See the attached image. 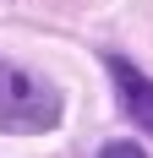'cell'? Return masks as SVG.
Wrapping results in <instances>:
<instances>
[{
  "instance_id": "6da1fadb",
  "label": "cell",
  "mask_w": 153,
  "mask_h": 158,
  "mask_svg": "<svg viewBox=\"0 0 153 158\" xmlns=\"http://www.w3.org/2000/svg\"><path fill=\"white\" fill-rule=\"evenodd\" d=\"M55 126H60V93L44 77L0 60V131L38 136V131H55Z\"/></svg>"
},
{
  "instance_id": "3957f363",
  "label": "cell",
  "mask_w": 153,
  "mask_h": 158,
  "mask_svg": "<svg viewBox=\"0 0 153 158\" xmlns=\"http://www.w3.org/2000/svg\"><path fill=\"white\" fill-rule=\"evenodd\" d=\"M98 158H148V153H142L137 142H109V147H104Z\"/></svg>"
},
{
  "instance_id": "7a4b0ae2",
  "label": "cell",
  "mask_w": 153,
  "mask_h": 158,
  "mask_svg": "<svg viewBox=\"0 0 153 158\" xmlns=\"http://www.w3.org/2000/svg\"><path fill=\"white\" fill-rule=\"evenodd\" d=\"M109 71H115V82H120V104H126V114H131V120L153 136V82L142 77V71H131L126 60H109Z\"/></svg>"
}]
</instances>
